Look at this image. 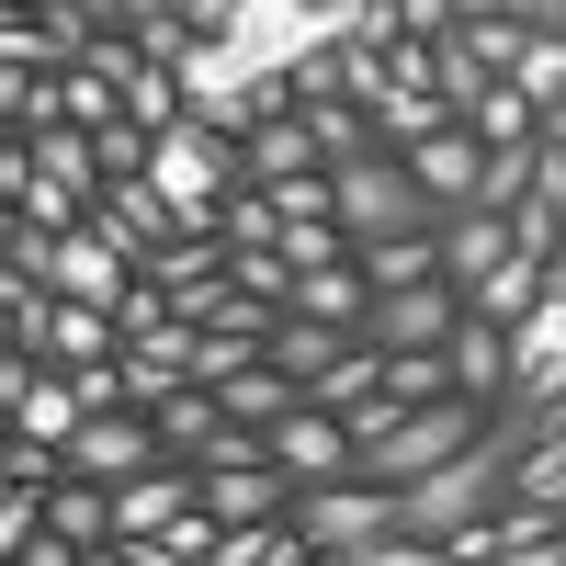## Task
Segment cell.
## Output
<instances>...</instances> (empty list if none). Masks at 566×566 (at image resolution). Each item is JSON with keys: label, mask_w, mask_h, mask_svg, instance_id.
Instances as JSON below:
<instances>
[{"label": "cell", "mask_w": 566, "mask_h": 566, "mask_svg": "<svg viewBox=\"0 0 566 566\" xmlns=\"http://www.w3.org/2000/svg\"><path fill=\"white\" fill-rule=\"evenodd\" d=\"M148 181H159V205H170L181 239H216V205L239 193L250 170H239V136H216V125L181 114V125H159V136H148Z\"/></svg>", "instance_id": "cell-1"}, {"label": "cell", "mask_w": 566, "mask_h": 566, "mask_svg": "<svg viewBox=\"0 0 566 566\" xmlns=\"http://www.w3.org/2000/svg\"><path fill=\"white\" fill-rule=\"evenodd\" d=\"M328 216H340V239H352V250H363V239H419V227H442V205L408 181L397 148H363V159L328 170Z\"/></svg>", "instance_id": "cell-2"}, {"label": "cell", "mask_w": 566, "mask_h": 566, "mask_svg": "<svg viewBox=\"0 0 566 566\" xmlns=\"http://www.w3.org/2000/svg\"><path fill=\"white\" fill-rule=\"evenodd\" d=\"M488 419H499V408H476V397H431V408H397L386 431L363 442V476H374V488H408V476H431V464L476 453V442H488Z\"/></svg>", "instance_id": "cell-3"}, {"label": "cell", "mask_w": 566, "mask_h": 566, "mask_svg": "<svg viewBox=\"0 0 566 566\" xmlns=\"http://www.w3.org/2000/svg\"><path fill=\"white\" fill-rule=\"evenodd\" d=\"M283 522H295V544L328 566V555H352V544H386V533H397V488H374V476L295 488V499H283Z\"/></svg>", "instance_id": "cell-4"}, {"label": "cell", "mask_w": 566, "mask_h": 566, "mask_svg": "<svg viewBox=\"0 0 566 566\" xmlns=\"http://www.w3.org/2000/svg\"><path fill=\"white\" fill-rule=\"evenodd\" d=\"M566 397V295H533L522 317H510V419H544Z\"/></svg>", "instance_id": "cell-5"}, {"label": "cell", "mask_w": 566, "mask_h": 566, "mask_svg": "<svg viewBox=\"0 0 566 566\" xmlns=\"http://www.w3.org/2000/svg\"><path fill=\"white\" fill-rule=\"evenodd\" d=\"M261 442H272V464H283L295 488H340V476H363V442H352V419H328V408H283Z\"/></svg>", "instance_id": "cell-6"}, {"label": "cell", "mask_w": 566, "mask_h": 566, "mask_svg": "<svg viewBox=\"0 0 566 566\" xmlns=\"http://www.w3.org/2000/svg\"><path fill=\"white\" fill-rule=\"evenodd\" d=\"M57 453H69V476H91V488H125V476H148V464H170L159 431H148V408H103V419H80Z\"/></svg>", "instance_id": "cell-7"}, {"label": "cell", "mask_w": 566, "mask_h": 566, "mask_svg": "<svg viewBox=\"0 0 566 566\" xmlns=\"http://www.w3.org/2000/svg\"><path fill=\"white\" fill-rule=\"evenodd\" d=\"M453 317H464L453 283H386V295L363 306V352H442Z\"/></svg>", "instance_id": "cell-8"}, {"label": "cell", "mask_w": 566, "mask_h": 566, "mask_svg": "<svg viewBox=\"0 0 566 566\" xmlns=\"http://www.w3.org/2000/svg\"><path fill=\"white\" fill-rule=\"evenodd\" d=\"M193 499H205V522L216 533H239V522H283V499H295V476L261 453V464H193Z\"/></svg>", "instance_id": "cell-9"}, {"label": "cell", "mask_w": 566, "mask_h": 566, "mask_svg": "<svg viewBox=\"0 0 566 566\" xmlns=\"http://www.w3.org/2000/svg\"><path fill=\"white\" fill-rule=\"evenodd\" d=\"M91 227H103V239L136 261V272H148L170 239H181V227H170V205H159V181L148 170H136V181H103V193H91Z\"/></svg>", "instance_id": "cell-10"}, {"label": "cell", "mask_w": 566, "mask_h": 566, "mask_svg": "<svg viewBox=\"0 0 566 566\" xmlns=\"http://www.w3.org/2000/svg\"><path fill=\"white\" fill-rule=\"evenodd\" d=\"M34 363H57V374H103V363H125V340H114V306H80V295H57V306H45V328H34Z\"/></svg>", "instance_id": "cell-11"}, {"label": "cell", "mask_w": 566, "mask_h": 566, "mask_svg": "<svg viewBox=\"0 0 566 566\" xmlns=\"http://www.w3.org/2000/svg\"><path fill=\"white\" fill-rule=\"evenodd\" d=\"M431 250H442V283L464 295V283H488V272L510 261V216H488V205H453V216L431 227Z\"/></svg>", "instance_id": "cell-12"}, {"label": "cell", "mask_w": 566, "mask_h": 566, "mask_svg": "<svg viewBox=\"0 0 566 566\" xmlns=\"http://www.w3.org/2000/svg\"><path fill=\"white\" fill-rule=\"evenodd\" d=\"M397 159H408V181H419V193H431L442 216H453V205H476V170H488V148H476V136H464V125L419 136V148H397Z\"/></svg>", "instance_id": "cell-13"}, {"label": "cell", "mask_w": 566, "mask_h": 566, "mask_svg": "<svg viewBox=\"0 0 566 566\" xmlns=\"http://www.w3.org/2000/svg\"><path fill=\"white\" fill-rule=\"evenodd\" d=\"M181 510H193V464H148V476H125V488H114V544L170 533Z\"/></svg>", "instance_id": "cell-14"}, {"label": "cell", "mask_w": 566, "mask_h": 566, "mask_svg": "<svg viewBox=\"0 0 566 566\" xmlns=\"http://www.w3.org/2000/svg\"><path fill=\"white\" fill-rule=\"evenodd\" d=\"M442 363H453V397H476V408H499V397H510V328H488V317H453Z\"/></svg>", "instance_id": "cell-15"}, {"label": "cell", "mask_w": 566, "mask_h": 566, "mask_svg": "<svg viewBox=\"0 0 566 566\" xmlns=\"http://www.w3.org/2000/svg\"><path fill=\"white\" fill-rule=\"evenodd\" d=\"M125 283H136V261L103 239V227H69V239H57V295H80V306H114Z\"/></svg>", "instance_id": "cell-16"}, {"label": "cell", "mask_w": 566, "mask_h": 566, "mask_svg": "<svg viewBox=\"0 0 566 566\" xmlns=\"http://www.w3.org/2000/svg\"><path fill=\"white\" fill-rule=\"evenodd\" d=\"M80 419H91V408H80V386H69L57 363H34V374H23V397H12V419H0V431H23V442H69Z\"/></svg>", "instance_id": "cell-17"}, {"label": "cell", "mask_w": 566, "mask_h": 566, "mask_svg": "<svg viewBox=\"0 0 566 566\" xmlns=\"http://www.w3.org/2000/svg\"><path fill=\"white\" fill-rule=\"evenodd\" d=\"M239 170L261 181V193H272V181H295V170H317V136H306V114H261V125L239 136Z\"/></svg>", "instance_id": "cell-18"}, {"label": "cell", "mask_w": 566, "mask_h": 566, "mask_svg": "<svg viewBox=\"0 0 566 566\" xmlns=\"http://www.w3.org/2000/svg\"><path fill=\"white\" fill-rule=\"evenodd\" d=\"M340 352H352V328H328V317H283V306H272V340H261L272 374H295V386H306V374H328Z\"/></svg>", "instance_id": "cell-19"}, {"label": "cell", "mask_w": 566, "mask_h": 566, "mask_svg": "<svg viewBox=\"0 0 566 566\" xmlns=\"http://www.w3.org/2000/svg\"><path fill=\"white\" fill-rule=\"evenodd\" d=\"M363 306H374V283H363L352 261L295 272V295H283V317H328V328H352V340H363Z\"/></svg>", "instance_id": "cell-20"}, {"label": "cell", "mask_w": 566, "mask_h": 566, "mask_svg": "<svg viewBox=\"0 0 566 566\" xmlns=\"http://www.w3.org/2000/svg\"><path fill=\"white\" fill-rule=\"evenodd\" d=\"M510 510H566V431H522V453H510Z\"/></svg>", "instance_id": "cell-21"}, {"label": "cell", "mask_w": 566, "mask_h": 566, "mask_svg": "<svg viewBox=\"0 0 566 566\" xmlns=\"http://www.w3.org/2000/svg\"><path fill=\"white\" fill-rule=\"evenodd\" d=\"M216 408H227V431H272L283 408H306V386H295V374H272V363H250V374H227V386H216Z\"/></svg>", "instance_id": "cell-22"}, {"label": "cell", "mask_w": 566, "mask_h": 566, "mask_svg": "<svg viewBox=\"0 0 566 566\" xmlns=\"http://www.w3.org/2000/svg\"><path fill=\"white\" fill-rule=\"evenodd\" d=\"M148 431H159V453H170V464H193V453L227 431V408H216V386H181V397H159V408H148Z\"/></svg>", "instance_id": "cell-23"}, {"label": "cell", "mask_w": 566, "mask_h": 566, "mask_svg": "<svg viewBox=\"0 0 566 566\" xmlns=\"http://www.w3.org/2000/svg\"><path fill=\"white\" fill-rule=\"evenodd\" d=\"M533 125H544V114H533L522 80H488L476 103H464V136H476V148H533Z\"/></svg>", "instance_id": "cell-24"}, {"label": "cell", "mask_w": 566, "mask_h": 566, "mask_svg": "<svg viewBox=\"0 0 566 566\" xmlns=\"http://www.w3.org/2000/svg\"><path fill=\"white\" fill-rule=\"evenodd\" d=\"M23 148H34V170L57 181V193H80V205L103 193V159H91V136H80V125H34Z\"/></svg>", "instance_id": "cell-25"}, {"label": "cell", "mask_w": 566, "mask_h": 566, "mask_svg": "<svg viewBox=\"0 0 566 566\" xmlns=\"http://www.w3.org/2000/svg\"><path fill=\"white\" fill-rule=\"evenodd\" d=\"M45 533H69V544H114V488L57 476V488H45Z\"/></svg>", "instance_id": "cell-26"}, {"label": "cell", "mask_w": 566, "mask_h": 566, "mask_svg": "<svg viewBox=\"0 0 566 566\" xmlns=\"http://www.w3.org/2000/svg\"><path fill=\"white\" fill-rule=\"evenodd\" d=\"M352 272L374 283V295H386V283H442V250H431V227H419V239H363Z\"/></svg>", "instance_id": "cell-27"}, {"label": "cell", "mask_w": 566, "mask_h": 566, "mask_svg": "<svg viewBox=\"0 0 566 566\" xmlns=\"http://www.w3.org/2000/svg\"><path fill=\"white\" fill-rule=\"evenodd\" d=\"M533 295H544V261H522V250H510V261H499L488 283H464V317H488V328H510V317H522Z\"/></svg>", "instance_id": "cell-28"}, {"label": "cell", "mask_w": 566, "mask_h": 566, "mask_svg": "<svg viewBox=\"0 0 566 566\" xmlns=\"http://www.w3.org/2000/svg\"><path fill=\"white\" fill-rule=\"evenodd\" d=\"M295 114H306V136H317V170H340V159L374 148V114L352 103V91H340V103H295Z\"/></svg>", "instance_id": "cell-29"}, {"label": "cell", "mask_w": 566, "mask_h": 566, "mask_svg": "<svg viewBox=\"0 0 566 566\" xmlns=\"http://www.w3.org/2000/svg\"><path fill=\"white\" fill-rule=\"evenodd\" d=\"M442 125H453L442 91H386V103H374V148H419V136H442Z\"/></svg>", "instance_id": "cell-30"}, {"label": "cell", "mask_w": 566, "mask_h": 566, "mask_svg": "<svg viewBox=\"0 0 566 566\" xmlns=\"http://www.w3.org/2000/svg\"><path fill=\"white\" fill-rule=\"evenodd\" d=\"M0 125H12V136H34V125H69V103H57V69H0Z\"/></svg>", "instance_id": "cell-31"}, {"label": "cell", "mask_w": 566, "mask_h": 566, "mask_svg": "<svg viewBox=\"0 0 566 566\" xmlns=\"http://www.w3.org/2000/svg\"><path fill=\"white\" fill-rule=\"evenodd\" d=\"M453 34H464V57H476L488 80H510V69H522V45H533L522 12H476V23H453Z\"/></svg>", "instance_id": "cell-32"}, {"label": "cell", "mask_w": 566, "mask_h": 566, "mask_svg": "<svg viewBox=\"0 0 566 566\" xmlns=\"http://www.w3.org/2000/svg\"><path fill=\"white\" fill-rule=\"evenodd\" d=\"M216 239H227V250H272V239H283V205L261 193V181H239V193L216 205Z\"/></svg>", "instance_id": "cell-33"}, {"label": "cell", "mask_w": 566, "mask_h": 566, "mask_svg": "<svg viewBox=\"0 0 566 566\" xmlns=\"http://www.w3.org/2000/svg\"><path fill=\"white\" fill-rule=\"evenodd\" d=\"M374 374H386V363H374V352L352 340V352H340V363H328V374H306V408H328V419H352V408L374 397Z\"/></svg>", "instance_id": "cell-34"}, {"label": "cell", "mask_w": 566, "mask_h": 566, "mask_svg": "<svg viewBox=\"0 0 566 566\" xmlns=\"http://www.w3.org/2000/svg\"><path fill=\"white\" fill-rule=\"evenodd\" d=\"M250 363H261L250 328H193V352H181V374H193V386H227V374H250Z\"/></svg>", "instance_id": "cell-35"}, {"label": "cell", "mask_w": 566, "mask_h": 566, "mask_svg": "<svg viewBox=\"0 0 566 566\" xmlns=\"http://www.w3.org/2000/svg\"><path fill=\"white\" fill-rule=\"evenodd\" d=\"M374 363H386V397H397V408L453 397V363H442V352H374Z\"/></svg>", "instance_id": "cell-36"}, {"label": "cell", "mask_w": 566, "mask_h": 566, "mask_svg": "<svg viewBox=\"0 0 566 566\" xmlns=\"http://www.w3.org/2000/svg\"><path fill=\"white\" fill-rule=\"evenodd\" d=\"M80 136H91V159H103V181H136V170H148V125L103 114V125H80Z\"/></svg>", "instance_id": "cell-37"}, {"label": "cell", "mask_w": 566, "mask_h": 566, "mask_svg": "<svg viewBox=\"0 0 566 566\" xmlns=\"http://www.w3.org/2000/svg\"><path fill=\"white\" fill-rule=\"evenodd\" d=\"M522 193H533V148H488V170H476V205H488V216H510Z\"/></svg>", "instance_id": "cell-38"}, {"label": "cell", "mask_w": 566, "mask_h": 566, "mask_svg": "<svg viewBox=\"0 0 566 566\" xmlns=\"http://www.w3.org/2000/svg\"><path fill=\"white\" fill-rule=\"evenodd\" d=\"M510 80L533 91V114H544V103H566V34H533V45H522V69H510Z\"/></svg>", "instance_id": "cell-39"}, {"label": "cell", "mask_w": 566, "mask_h": 566, "mask_svg": "<svg viewBox=\"0 0 566 566\" xmlns=\"http://www.w3.org/2000/svg\"><path fill=\"white\" fill-rule=\"evenodd\" d=\"M159 328H170V295H159V283H125V295H114V340L136 352V340H159Z\"/></svg>", "instance_id": "cell-40"}, {"label": "cell", "mask_w": 566, "mask_h": 566, "mask_svg": "<svg viewBox=\"0 0 566 566\" xmlns=\"http://www.w3.org/2000/svg\"><path fill=\"white\" fill-rule=\"evenodd\" d=\"M328 566H453V555L419 544V533H386V544H352V555H328Z\"/></svg>", "instance_id": "cell-41"}, {"label": "cell", "mask_w": 566, "mask_h": 566, "mask_svg": "<svg viewBox=\"0 0 566 566\" xmlns=\"http://www.w3.org/2000/svg\"><path fill=\"white\" fill-rule=\"evenodd\" d=\"M45 522V488H23V476H0V555H23V533Z\"/></svg>", "instance_id": "cell-42"}, {"label": "cell", "mask_w": 566, "mask_h": 566, "mask_svg": "<svg viewBox=\"0 0 566 566\" xmlns=\"http://www.w3.org/2000/svg\"><path fill=\"white\" fill-rule=\"evenodd\" d=\"M386 12H397V34H419V45H442L464 12H453V0H386Z\"/></svg>", "instance_id": "cell-43"}, {"label": "cell", "mask_w": 566, "mask_h": 566, "mask_svg": "<svg viewBox=\"0 0 566 566\" xmlns=\"http://www.w3.org/2000/svg\"><path fill=\"white\" fill-rule=\"evenodd\" d=\"M272 205H283V216H328V170H295V181H272Z\"/></svg>", "instance_id": "cell-44"}, {"label": "cell", "mask_w": 566, "mask_h": 566, "mask_svg": "<svg viewBox=\"0 0 566 566\" xmlns=\"http://www.w3.org/2000/svg\"><path fill=\"white\" fill-rule=\"evenodd\" d=\"M522 23L533 34H566V0H522Z\"/></svg>", "instance_id": "cell-45"}, {"label": "cell", "mask_w": 566, "mask_h": 566, "mask_svg": "<svg viewBox=\"0 0 566 566\" xmlns=\"http://www.w3.org/2000/svg\"><path fill=\"white\" fill-rule=\"evenodd\" d=\"M544 295H566V239H555V250H544Z\"/></svg>", "instance_id": "cell-46"}, {"label": "cell", "mask_w": 566, "mask_h": 566, "mask_svg": "<svg viewBox=\"0 0 566 566\" xmlns=\"http://www.w3.org/2000/svg\"><path fill=\"white\" fill-rule=\"evenodd\" d=\"M453 12H464V23H476V12H522V0H453Z\"/></svg>", "instance_id": "cell-47"}, {"label": "cell", "mask_w": 566, "mask_h": 566, "mask_svg": "<svg viewBox=\"0 0 566 566\" xmlns=\"http://www.w3.org/2000/svg\"><path fill=\"white\" fill-rule=\"evenodd\" d=\"M0 352H23V340H12V295H0Z\"/></svg>", "instance_id": "cell-48"}, {"label": "cell", "mask_w": 566, "mask_h": 566, "mask_svg": "<svg viewBox=\"0 0 566 566\" xmlns=\"http://www.w3.org/2000/svg\"><path fill=\"white\" fill-rule=\"evenodd\" d=\"M555 544H566V510H555Z\"/></svg>", "instance_id": "cell-49"}, {"label": "cell", "mask_w": 566, "mask_h": 566, "mask_svg": "<svg viewBox=\"0 0 566 566\" xmlns=\"http://www.w3.org/2000/svg\"><path fill=\"white\" fill-rule=\"evenodd\" d=\"M306 566H317V555H306Z\"/></svg>", "instance_id": "cell-50"}]
</instances>
